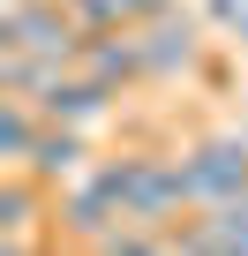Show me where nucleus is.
Here are the masks:
<instances>
[{"label":"nucleus","mask_w":248,"mask_h":256,"mask_svg":"<svg viewBox=\"0 0 248 256\" xmlns=\"http://www.w3.org/2000/svg\"><path fill=\"white\" fill-rule=\"evenodd\" d=\"M136 53H143V83H181V76L203 60V16L173 8V16L143 23V30H136Z\"/></svg>","instance_id":"1"},{"label":"nucleus","mask_w":248,"mask_h":256,"mask_svg":"<svg viewBox=\"0 0 248 256\" xmlns=\"http://www.w3.org/2000/svg\"><path fill=\"white\" fill-rule=\"evenodd\" d=\"M30 106H38V120H45V128H75V136H90V128L113 113V90H105V83H90V76H53Z\"/></svg>","instance_id":"2"},{"label":"nucleus","mask_w":248,"mask_h":256,"mask_svg":"<svg viewBox=\"0 0 248 256\" xmlns=\"http://www.w3.org/2000/svg\"><path fill=\"white\" fill-rule=\"evenodd\" d=\"M75 76H90V83H105V90H120V83H143V53H136V30L90 38V46H83V68H75Z\"/></svg>","instance_id":"3"},{"label":"nucleus","mask_w":248,"mask_h":256,"mask_svg":"<svg viewBox=\"0 0 248 256\" xmlns=\"http://www.w3.org/2000/svg\"><path fill=\"white\" fill-rule=\"evenodd\" d=\"M83 158H90V151H83V136H75V128H45L23 174H30V181H45V188L60 196L68 181H83Z\"/></svg>","instance_id":"4"},{"label":"nucleus","mask_w":248,"mask_h":256,"mask_svg":"<svg viewBox=\"0 0 248 256\" xmlns=\"http://www.w3.org/2000/svg\"><path fill=\"white\" fill-rule=\"evenodd\" d=\"M38 136H45L38 106H30V98H0V158H8V174H23V166H30Z\"/></svg>","instance_id":"5"},{"label":"nucleus","mask_w":248,"mask_h":256,"mask_svg":"<svg viewBox=\"0 0 248 256\" xmlns=\"http://www.w3.org/2000/svg\"><path fill=\"white\" fill-rule=\"evenodd\" d=\"M30 211H38V181L30 174H8V188H0V234L23 241L30 234Z\"/></svg>","instance_id":"6"},{"label":"nucleus","mask_w":248,"mask_h":256,"mask_svg":"<svg viewBox=\"0 0 248 256\" xmlns=\"http://www.w3.org/2000/svg\"><path fill=\"white\" fill-rule=\"evenodd\" d=\"M113 8H120V23H128V30H143V23L173 16V0H113Z\"/></svg>","instance_id":"7"},{"label":"nucleus","mask_w":248,"mask_h":256,"mask_svg":"<svg viewBox=\"0 0 248 256\" xmlns=\"http://www.w3.org/2000/svg\"><path fill=\"white\" fill-rule=\"evenodd\" d=\"M23 8H38V0H8V16H23Z\"/></svg>","instance_id":"8"},{"label":"nucleus","mask_w":248,"mask_h":256,"mask_svg":"<svg viewBox=\"0 0 248 256\" xmlns=\"http://www.w3.org/2000/svg\"><path fill=\"white\" fill-rule=\"evenodd\" d=\"M233 136H241V144H248V113H241V128H233Z\"/></svg>","instance_id":"9"}]
</instances>
